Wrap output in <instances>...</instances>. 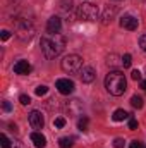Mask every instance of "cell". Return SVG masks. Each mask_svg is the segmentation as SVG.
<instances>
[{
    "mask_svg": "<svg viewBox=\"0 0 146 148\" xmlns=\"http://www.w3.org/2000/svg\"><path fill=\"white\" fill-rule=\"evenodd\" d=\"M31 141H33V145L36 148H45L46 147V138L40 133V131H35V133H31Z\"/></svg>",
    "mask_w": 146,
    "mask_h": 148,
    "instance_id": "cell-14",
    "label": "cell"
},
{
    "mask_svg": "<svg viewBox=\"0 0 146 148\" xmlns=\"http://www.w3.org/2000/svg\"><path fill=\"white\" fill-rule=\"evenodd\" d=\"M115 2H120V0H115Z\"/></svg>",
    "mask_w": 146,
    "mask_h": 148,
    "instance_id": "cell-34",
    "label": "cell"
},
{
    "mask_svg": "<svg viewBox=\"0 0 146 148\" xmlns=\"http://www.w3.org/2000/svg\"><path fill=\"white\" fill-rule=\"evenodd\" d=\"M46 91H48V86H45V84L38 86L36 90H35V93H36L38 97H43V95H46Z\"/></svg>",
    "mask_w": 146,
    "mask_h": 148,
    "instance_id": "cell-22",
    "label": "cell"
},
{
    "mask_svg": "<svg viewBox=\"0 0 146 148\" xmlns=\"http://www.w3.org/2000/svg\"><path fill=\"white\" fill-rule=\"evenodd\" d=\"M124 145H126V141L122 138H115L113 140V148H124Z\"/></svg>",
    "mask_w": 146,
    "mask_h": 148,
    "instance_id": "cell-25",
    "label": "cell"
},
{
    "mask_svg": "<svg viewBox=\"0 0 146 148\" xmlns=\"http://www.w3.org/2000/svg\"><path fill=\"white\" fill-rule=\"evenodd\" d=\"M129 148H145V147H143V143H141V141L134 140V141H131V145H129Z\"/></svg>",
    "mask_w": 146,
    "mask_h": 148,
    "instance_id": "cell-28",
    "label": "cell"
},
{
    "mask_svg": "<svg viewBox=\"0 0 146 148\" xmlns=\"http://www.w3.org/2000/svg\"><path fill=\"white\" fill-rule=\"evenodd\" d=\"M40 47H41V52L46 59H55L65 48V36H62L60 33L46 35L40 40Z\"/></svg>",
    "mask_w": 146,
    "mask_h": 148,
    "instance_id": "cell-1",
    "label": "cell"
},
{
    "mask_svg": "<svg viewBox=\"0 0 146 148\" xmlns=\"http://www.w3.org/2000/svg\"><path fill=\"white\" fill-rule=\"evenodd\" d=\"M60 66H62L64 73H79L83 69V59L79 55H76V53H71V55L64 57Z\"/></svg>",
    "mask_w": 146,
    "mask_h": 148,
    "instance_id": "cell-5",
    "label": "cell"
},
{
    "mask_svg": "<svg viewBox=\"0 0 146 148\" xmlns=\"http://www.w3.org/2000/svg\"><path fill=\"white\" fill-rule=\"evenodd\" d=\"M131 105H132L134 109H141V107H143V98L138 97V95H132V97H131Z\"/></svg>",
    "mask_w": 146,
    "mask_h": 148,
    "instance_id": "cell-18",
    "label": "cell"
},
{
    "mask_svg": "<svg viewBox=\"0 0 146 148\" xmlns=\"http://www.w3.org/2000/svg\"><path fill=\"white\" fill-rule=\"evenodd\" d=\"M98 17V7L95 3L84 2L77 7V19L81 21H96Z\"/></svg>",
    "mask_w": 146,
    "mask_h": 148,
    "instance_id": "cell-4",
    "label": "cell"
},
{
    "mask_svg": "<svg viewBox=\"0 0 146 148\" xmlns=\"http://www.w3.org/2000/svg\"><path fill=\"white\" fill-rule=\"evenodd\" d=\"M53 126L59 127V129H62V127L65 126V119H64V117H57V119L53 121Z\"/></svg>",
    "mask_w": 146,
    "mask_h": 148,
    "instance_id": "cell-23",
    "label": "cell"
},
{
    "mask_svg": "<svg viewBox=\"0 0 146 148\" xmlns=\"http://www.w3.org/2000/svg\"><path fill=\"white\" fill-rule=\"evenodd\" d=\"M131 64H132V57H131L129 53L122 55V66H124V67H131Z\"/></svg>",
    "mask_w": 146,
    "mask_h": 148,
    "instance_id": "cell-20",
    "label": "cell"
},
{
    "mask_svg": "<svg viewBox=\"0 0 146 148\" xmlns=\"http://www.w3.org/2000/svg\"><path fill=\"white\" fill-rule=\"evenodd\" d=\"M141 88H143V90H146V81H141Z\"/></svg>",
    "mask_w": 146,
    "mask_h": 148,
    "instance_id": "cell-32",
    "label": "cell"
},
{
    "mask_svg": "<svg viewBox=\"0 0 146 148\" xmlns=\"http://www.w3.org/2000/svg\"><path fill=\"white\" fill-rule=\"evenodd\" d=\"M0 141H2V148H12V145H10V140H9L5 134H0Z\"/></svg>",
    "mask_w": 146,
    "mask_h": 148,
    "instance_id": "cell-21",
    "label": "cell"
},
{
    "mask_svg": "<svg viewBox=\"0 0 146 148\" xmlns=\"http://www.w3.org/2000/svg\"><path fill=\"white\" fill-rule=\"evenodd\" d=\"M115 14H117V7H115V5H108V7L103 10V16H102V23H103L105 26H108L110 23L113 21Z\"/></svg>",
    "mask_w": 146,
    "mask_h": 148,
    "instance_id": "cell-11",
    "label": "cell"
},
{
    "mask_svg": "<svg viewBox=\"0 0 146 148\" xmlns=\"http://www.w3.org/2000/svg\"><path fill=\"white\" fill-rule=\"evenodd\" d=\"M14 73L16 74H29L31 73V66H29V62L28 60H17L16 64H14Z\"/></svg>",
    "mask_w": 146,
    "mask_h": 148,
    "instance_id": "cell-12",
    "label": "cell"
},
{
    "mask_svg": "<svg viewBox=\"0 0 146 148\" xmlns=\"http://www.w3.org/2000/svg\"><path fill=\"white\" fill-rule=\"evenodd\" d=\"M60 29H62V21H60V17H57V16L50 17L48 23H46V33H48V35H57V33H60Z\"/></svg>",
    "mask_w": 146,
    "mask_h": 148,
    "instance_id": "cell-8",
    "label": "cell"
},
{
    "mask_svg": "<svg viewBox=\"0 0 146 148\" xmlns=\"http://www.w3.org/2000/svg\"><path fill=\"white\" fill-rule=\"evenodd\" d=\"M55 88L59 90L60 95H71L74 91V81L72 79H67V77H60V79H57Z\"/></svg>",
    "mask_w": 146,
    "mask_h": 148,
    "instance_id": "cell-6",
    "label": "cell"
},
{
    "mask_svg": "<svg viewBox=\"0 0 146 148\" xmlns=\"http://www.w3.org/2000/svg\"><path fill=\"white\" fill-rule=\"evenodd\" d=\"M0 38H2V41H7V40L10 38V31L3 29V31H2V35H0Z\"/></svg>",
    "mask_w": 146,
    "mask_h": 148,
    "instance_id": "cell-29",
    "label": "cell"
},
{
    "mask_svg": "<svg viewBox=\"0 0 146 148\" xmlns=\"http://www.w3.org/2000/svg\"><path fill=\"white\" fill-rule=\"evenodd\" d=\"M88 122H89V119H88V117H83V119H79V122H77V127H79V131H86V129H88Z\"/></svg>",
    "mask_w": 146,
    "mask_h": 148,
    "instance_id": "cell-19",
    "label": "cell"
},
{
    "mask_svg": "<svg viewBox=\"0 0 146 148\" xmlns=\"http://www.w3.org/2000/svg\"><path fill=\"white\" fill-rule=\"evenodd\" d=\"M19 102H21V105H29L31 103V98L28 95H21L19 97Z\"/></svg>",
    "mask_w": 146,
    "mask_h": 148,
    "instance_id": "cell-24",
    "label": "cell"
},
{
    "mask_svg": "<svg viewBox=\"0 0 146 148\" xmlns=\"http://www.w3.org/2000/svg\"><path fill=\"white\" fill-rule=\"evenodd\" d=\"M129 129H132V131H134V129H138V121H136L134 117H131V119H129Z\"/></svg>",
    "mask_w": 146,
    "mask_h": 148,
    "instance_id": "cell-26",
    "label": "cell"
},
{
    "mask_svg": "<svg viewBox=\"0 0 146 148\" xmlns=\"http://www.w3.org/2000/svg\"><path fill=\"white\" fill-rule=\"evenodd\" d=\"M119 24H120V28H124V29L136 31L139 23H138V17H134V16H131V14H124V16L120 17V21H119Z\"/></svg>",
    "mask_w": 146,
    "mask_h": 148,
    "instance_id": "cell-7",
    "label": "cell"
},
{
    "mask_svg": "<svg viewBox=\"0 0 146 148\" xmlns=\"http://www.w3.org/2000/svg\"><path fill=\"white\" fill-rule=\"evenodd\" d=\"M74 145V138H60L59 147L60 148H72Z\"/></svg>",
    "mask_w": 146,
    "mask_h": 148,
    "instance_id": "cell-17",
    "label": "cell"
},
{
    "mask_svg": "<svg viewBox=\"0 0 146 148\" xmlns=\"http://www.w3.org/2000/svg\"><path fill=\"white\" fill-rule=\"evenodd\" d=\"M9 2H17V0H9Z\"/></svg>",
    "mask_w": 146,
    "mask_h": 148,
    "instance_id": "cell-33",
    "label": "cell"
},
{
    "mask_svg": "<svg viewBox=\"0 0 146 148\" xmlns=\"http://www.w3.org/2000/svg\"><path fill=\"white\" fill-rule=\"evenodd\" d=\"M2 109H3L5 112H10L12 110V105H10L9 102H3V103H2Z\"/></svg>",
    "mask_w": 146,
    "mask_h": 148,
    "instance_id": "cell-31",
    "label": "cell"
},
{
    "mask_svg": "<svg viewBox=\"0 0 146 148\" xmlns=\"http://www.w3.org/2000/svg\"><path fill=\"white\" fill-rule=\"evenodd\" d=\"M79 77H81L83 83H91V81H95L96 73L91 66H83V69L79 71Z\"/></svg>",
    "mask_w": 146,
    "mask_h": 148,
    "instance_id": "cell-10",
    "label": "cell"
},
{
    "mask_svg": "<svg viewBox=\"0 0 146 148\" xmlns=\"http://www.w3.org/2000/svg\"><path fill=\"white\" fill-rule=\"evenodd\" d=\"M131 77H132L134 81H141V73L136 69V71H132V73H131Z\"/></svg>",
    "mask_w": 146,
    "mask_h": 148,
    "instance_id": "cell-27",
    "label": "cell"
},
{
    "mask_svg": "<svg viewBox=\"0 0 146 148\" xmlns=\"http://www.w3.org/2000/svg\"><path fill=\"white\" fill-rule=\"evenodd\" d=\"M107 66L112 67V69H117L119 66H122V57L117 55V53H110L107 57Z\"/></svg>",
    "mask_w": 146,
    "mask_h": 148,
    "instance_id": "cell-15",
    "label": "cell"
},
{
    "mask_svg": "<svg viewBox=\"0 0 146 148\" xmlns=\"http://www.w3.org/2000/svg\"><path fill=\"white\" fill-rule=\"evenodd\" d=\"M113 121H117V122H120V121H126L127 117H129V114L124 110V109H117V110L113 112Z\"/></svg>",
    "mask_w": 146,
    "mask_h": 148,
    "instance_id": "cell-16",
    "label": "cell"
},
{
    "mask_svg": "<svg viewBox=\"0 0 146 148\" xmlns=\"http://www.w3.org/2000/svg\"><path fill=\"white\" fill-rule=\"evenodd\" d=\"M29 124H31L33 129H43V126H45V119H43L41 112L33 110L31 114H29Z\"/></svg>",
    "mask_w": 146,
    "mask_h": 148,
    "instance_id": "cell-9",
    "label": "cell"
},
{
    "mask_svg": "<svg viewBox=\"0 0 146 148\" xmlns=\"http://www.w3.org/2000/svg\"><path fill=\"white\" fill-rule=\"evenodd\" d=\"M139 47H141V50L146 52V35H143V36L139 38Z\"/></svg>",
    "mask_w": 146,
    "mask_h": 148,
    "instance_id": "cell-30",
    "label": "cell"
},
{
    "mask_svg": "<svg viewBox=\"0 0 146 148\" xmlns=\"http://www.w3.org/2000/svg\"><path fill=\"white\" fill-rule=\"evenodd\" d=\"M65 109L69 110L71 115H79V114L83 112V103H81L79 100H69L67 105H65Z\"/></svg>",
    "mask_w": 146,
    "mask_h": 148,
    "instance_id": "cell-13",
    "label": "cell"
},
{
    "mask_svg": "<svg viewBox=\"0 0 146 148\" xmlns=\"http://www.w3.org/2000/svg\"><path fill=\"white\" fill-rule=\"evenodd\" d=\"M16 36L21 41H29L35 36V26L28 19H16Z\"/></svg>",
    "mask_w": 146,
    "mask_h": 148,
    "instance_id": "cell-3",
    "label": "cell"
},
{
    "mask_svg": "<svg viewBox=\"0 0 146 148\" xmlns=\"http://www.w3.org/2000/svg\"><path fill=\"white\" fill-rule=\"evenodd\" d=\"M105 88L110 95L113 97H120L126 93L127 90V81H126V76L120 73V71H110L105 77Z\"/></svg>",
    "mask_w": 146,
    "mask_h": 148,
    "instance_id": "cell-2",
    "label": "cell"
}]
</instances>
